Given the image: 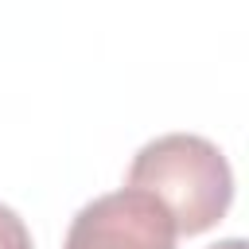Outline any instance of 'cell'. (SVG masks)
<instances>
[{"mask_svg":"<svg viewBox=\"0 0 249 249\" xmlns=\"http://www.w3.org/2000/svg\"><path fill=\"white\" fill-rule=\"evenodd\" d=\"M124 187L152 195L175 222V233L195 237L226 218L233 202V167L214 140L198 132H163L132 156Z\"/></svg>","mask_w":249,"mask_h":249,"instance_id":"cell-1","label":"cell"},{"mask_svg":"<svg viewBox=\"0 0 249 249\" xmlns=\"http://www.w3.org/2000/svg\"><path fill=\"white\" fill-rule=\"evenodd\" d=\"M175 222L152 195L121 187L74 214L62 249H175Z\"/></svg>","mask_w":249,"mask_h":249,"instance_id":"cell-2","label":"cell"},{"mask_svg":"<svg viewBox=\"0 0 249 249\" xmlns=\"http://www.w3.org/2000/svg\"><path fill=\"white\" fill-rule=\"evenodd\" d=\"M0 249H35L27 222L8 202H0Z\"/></svg>","mask_w":249,"mask_h":249,"instance_id":"cell-3","label":"cell"},{"mask_svg":"<svg viewBox=\"0 0 249 249\" xmlns=\"http://www.w3.org/2000/svg\"><path fill=\"white\" fill-rule=\"evenodd\" d=\"M210 249H249V245H245L241 237H226V241H214Z\"/></svg>","mask_w":249,"mask_h":249,"instance_id":"cell-4","label":"cell"}]
</instances>
